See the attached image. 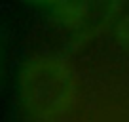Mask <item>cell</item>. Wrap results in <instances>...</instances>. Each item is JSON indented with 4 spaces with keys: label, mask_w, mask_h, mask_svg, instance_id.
Listing matches in <instances>:
<instances>
[{
    "label": "cell",
    "mask_w": 129,
    "mask_h": 122,
    "mask_svg": "<svg viewBox=\"0 0 129 122\" xmlns=\"http://www.w3.org/2000/svg\"><path fill=\"white\" fill-rule=\"evenodd\" d=\"M120 40H121V44L129 50V17H125L123 23L120 25Z\"/></svg>",
    "instance_id": "7a4b0ae2"
},
{
    "label": "cell",
    "mask_w": 129,
    "mask_h": 122,
    "mask_svg": "<svg viewBox=\"0 0 129 122\" xmlns=\"http://www.w3.org/2000/svg\"><path fill=\"white\" fill-rule=\"evenodd\" d=\"M74 92V74L69 63L57 55L28 59L19 73L23 109L32 118H49L69 105Z\"/></svg>",
    "instance_id": "6da1fadb"
},
{
    "label": "cell",
    "mask_w": 129,
    "mask_h": 122,
    "mask_svg": "<svg viewBox=\"0 0 129 122\" xmlns=\"http://www.w3.org/2000/svg\"><path fill=\"white\" fill-rule=\"evenodd\" d=\"M23 2H28V4H53L57 0H23Z\"/></svg>",
    "instance_id": "3957f363"
}]
</instances>
